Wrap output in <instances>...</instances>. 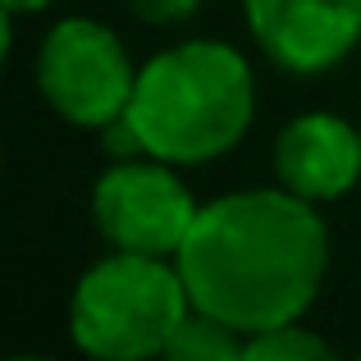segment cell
Returning <instances> with one entry per match:
<instances>
[{"label":"cell","instance_id":"6da1fadb","mask_svg":"<svg viewBox=\"0 0 361 361\" xmlns=\"http://www.w3.org/2000/svg\"><path fill=\"white\" fill-rule=\"evenodd\" d=\"M329 256L334 238L320 206L274 183L202 202L174 261L192 307L252 338L316 307Z\"/></svg>","mask_w":361,"mask_h":361},{"label":"cell","instance_id":"7a4b0ae2","mask_svg":"<svg viewBox=\"0 0 361 361\" xmlns=\"http://www.w3.org/2000/svg\"><path fill=\"white\" fill-rule=\"evenodd\" d=\"M123 119L137 133L142 156L178 169L211 165L256 123L252 60L215 37H183L137 64V87Z\"/></svg>","mask_w":361,"mask_h":361},{"label":"cell","instance_id":"3957f363","mask_svg":"<svg viewBox=\"0 0 361 361\" xmlns=\"http://www.w3.org/2000/svg\"><path fill=\"white\" fill-rule=\"evenodd\" d=\"M188 311L192 298L174 256L110 247L78 274L69 293V338L97 361L165 357Z\"/></svg>","mask_w":361,"mask_h":361},{"label":"cell","instance_id":"277c9868","mask_svg":"<svg viewBox=\"0 0 361 361\" xmlns=\"http://www.w3.org/2000/svg\"><path fill=\"white\" fill-rule=\"evenodd\" d=\"M32 78L55 119H64L69 128L101 133L128 115L137 64L110 23L92 14H69L46 27Z\"/></svg>","mask_w":361,"mask_h":361},{"label":"cell","instance_id":"5b68a950","mask_svg":"<svg viewBox=\"0 0 361 361\" xmlns=\"http://www.w3.org/2000/svg\"><path fill=\"white\" fill-rule=\"evenodd\" d=\"M202 202L183 183L178 165L156 156H123L92 183V224L119 252L178 256Z\"/></svg>","mask_w":361,"mask_h":361},{"label":"cell","instance_id":"8992f818","mask_svg":"<svg viewBox=\"0 0 361 361\" xmlns=\"http://www.w3.org/2000/svg\"><path fill=\"white\" fill-rule=\"evenodd\" d=\"M256 51L293 78H320L361 46V0H243Z\"/></svg>","mask_w":361,"mask_h":361},{"label":"cell","instance_id":"52a82bcc","mask_svg":"<svg viewBox=\"0 0 361 361\" xmlns=\"http://www.w3.org/2000/svg\"><path fill=\"white\" fill-rule=\"evenodd\" d=\"M274 183L311 206H329L361 188V123L329 110H307L288 119L270 151Z\"/></svg>","mask_w":361,"mask_h":361},{"label":"cell","instance_id":"ba28073f","mask_svg":"<svg viewBox=\"0 0 361 361\" xmlns=\"http://www.w3.org/2000/svg\"><path fill=\"white\" fill-rule=\"evenodd\" d=\"M165 361H247V334L192 307L169 338Z\"/></svg>","mask_w":361,"mask_h":361},{"label":"cell","instance_id":"9c48e42d","mask_svg":"<svg viewBox=\"0 0 361 361\" xmlns=\"http://www.w3.org/2000/svg\"><path fill=\"white\" fill-rule=\"evenodd\" d=\"M329 357H334V343L316 329H307L302 320H288V325L261 329L247 338V361H329Z\"/></svg>","mask_w":361,"mask_h":361},{"label":"cell","instance_id":"30bf717a","mask_svg":"<svg viewBox=\"0 0 361 361\" xmlns=\"http://www.w3.org/2000/svg\"><path fill=\"white\" fill-rule=\"evenodd\" d=\"M128 14L147 27H178V23H192L202 0H123Z\"/></svg>","mask_w":361,"mask_h":361},{"label":"cell","instance_id":"8fae6325","mask_svg":"<svg viewBox=\"0 0 361 361\" xmlns=\"http://www.w3.org/2000/svg\"><path fill=\"white\" fill-rule=\"evenodd\" d=\"M55 0H0V9L5 14H14V18H23V14H42V9H51Z\"/></svg>","mask_w":361,"mask_h":361}]
</instances>
